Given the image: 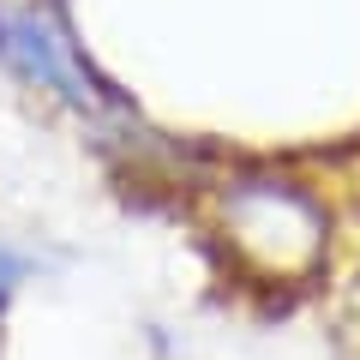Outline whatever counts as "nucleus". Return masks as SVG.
Instances as JSON below:
<instances>
[{
	"label": "nucleus",
	"mask_w": 360,
	"mask_h": 360,
	"mask_svg": "<svg viewBox=\"0 0 360 360\" xmlns=\"http://www.w3.org/2000/svg\"><path fill=\"white\" fill-rule=\"evenodd\" d=\"M229 246L276 283H300L324 258V210L300 193L295 180H240L222 198Z\"/></svg>",
	"instance_id": "f257e3e1"
},
{
	"label": "nucleus",
	"mask_w": 360,
	"mask_h": 360,
	"mask_svg": "<svg viewBox=\"0 0 360 360\" xmlns=\"http://www.w3.org/2000/svg\"><path fill=\"white\" fill-rule=\"evenodd\" d=\"M18 283H25V258H18V252H6V246H0V307H6V295H13Z\"/></svg>",
	"instance_id": "7ed1b4c3"
},
{
	"label": "nucleus",
	"mask_w": 360,
	"mask_h": 360,
	"mask_svg": "<svg viewBox=\"0 0 360 360\" xmlns=\"http://www.w3.org/2000/svg\"><path fill=\"white\" fill-rule=\"evenodd\" d=\"M0 60L13 66L25 84L54 90V96L72 103V108H108L115 103V90L84 66V54H78L42 13H30V6H0Z\"/></svg>",
	"instance_id": "f03ea898"
}]
</instances>
